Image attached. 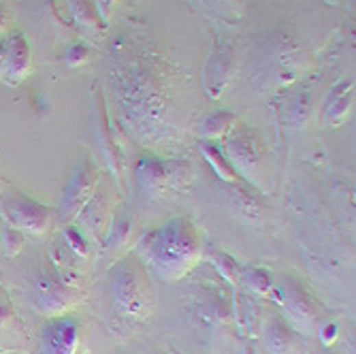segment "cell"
Listing matches in <instances>:
<instances>
[{"mask_svg":"<svg viewBox=\"0 0 356 354\" xmlns=\"http://www.w3.org/2000/svg\"><path fill=\"white\" fill-rule=\"evenodd\" d=\"M269 344H271L273 352H284L290 344V333L280 322H275L271 333H269Z\"/></svg>","mask_w":356,"mask_h":354,"instance_id":"obj_15","label":"cell"},{"mask_svg":"<svg viewBox=\"0 0 356 354\" xmlns=\"http://www.w3.org/2000/svg\"><path fill=\"white\" fill-rule=\"evenodd\" d=\"M0 215L7 222V226L17 228L22 233L38 235L43 233L49 222V209L28 199L26 194L9 190L0 196Z\"/></svg>","mask_w":356,"mask_h":354,"instance_id":"obj_2","label":"cell"},{"mask_svg":"<svg viewBox=\"0 0 356 354\" xmlns=\"http://www.w3.org/2000/svg\"><path fill=\"white\" fill-rule=\"evenodd\" d=\"M64 239H67V246H71V250L75 254H82V257H86L88 254V246H86V239H84V235L79 228L75 226H69L64 231Z\"/></svg>","mask_w":356,"mask_h":354,"instance_id":"obj_17","label":"cell"},{"mask_svg":"<svg viewBox=\"0 0 356 354\" xmlns=\"http://www.w3.org/2000/svg\"><path fill=\"white\" fill-rule=\"evenodd\" d=\"M109 194L111 190L103 184L96 186L94 194L90 196V201L84 205V209L77 213V220L84 224V228L92 235H98L101 231L107 228L111 220V203H109Z\"/></svg>","mask_w":356,"mask_h":354,"instance_id":"obj_7","label":"cell"},{"mask_svg":"<svg viewBox=\"0 0 356 354\" xmlns=\"http://www.w3.org/2000/svg\"><path fill=\"white\" fill-rule=\"evenodd\" d=\"M7 71V45L0 41V77Z\"/></svg>","mask_w":356,"mask_h":354,"instance_id":"obj_22","label":"cell"},{"mask_svg":"<svg viewBox=\"0 0 356 354\" xmlns=\"http://www.w3.org/2000/svg\"><path fill=\"white\" fill-rule=\"evenodd\" d=\"M226 152H228V163H230L233 171L256 184L259 173L263 169V161L259 158V152H256L254 143L248 139V137H233L228 141Z\"/></svg>","mask_w":356,"mask_h":354,"instance_id":"obj_6","label":"cell"},{"mask_svg":"<svg viewBox=\"0 0 356 354\" xmlns=\"http://www.w3.org/2000/svg\"><path fill=\"white\" fill-rule=\"evenodd\" d=\"M88 58V49L86 47H82V45H75V47H71L69 49V54H67V60L71 62V64H79V62H84Z\"/></svg>","mask_w":356,"mask_h":354,"instance_id":"obj_20","label":"cell"},{"mask_svg":"<svg viewBox=\"0 0 356 354\" xmlns=\"http://www.w3.org/2000/svg\"><path fill=\"white\" fill-rule=\"evenodd\" d=\"M230 124H233V117L230 115H226V113L215 115V117H211V120H207L205 134H209V137H222L230 128Z\"/></svg>","mask_w":356,"mask_h":354,"instance_id":"obj_16","label":"cell"},{"mask_svg":"<svg viewBox=\"0 0 356 354\" xmlns=\"http://www.w3.org/2000/svg\"><path fill=\"white\" fill-rule=\"evenodd\" d=\"M280 292L284 294L282 301L288 303V309L292 311V316H296V318H309V316H311V305H309V301L303 297V294H301L299 290L290 294L288 290L280 288Z\"/></svg>","mask_w":356,"mask_h":354,"instance_id":"obj_13","label":"cell"},{"mask_svg":"<svg viewBox=\"0 0 356 354\" xmlns=\"http://www.w3.org/2000/svg\"><path fill=\"white\" fill-rule=\"evenodd\" d=\"M5 24H7V11L0 7V30L5 28Z\"/></svg>","mask_w":356,"mask_h":354,"instance_id":"obj_24","label":"cell"},{"mask_svg":"<svg viewBox=\"0 0 356 354\" xmlns=\"http://www.w3.org/2000/svg\"><path fill=\"white\" fill-rule=\"evenodd\" d=\"M11 318V303L7 299V294L0 290V329H3Z\"/></svg>","mask_w":356,"mask_h":354,"instance_id":"obj_19","label":"cell"},{"mask_svg":"<svg viewBox=\"0 0 356 354\" xmlns=\"http://www.w3.org/2000/svg\"><path fill=\"white\" fill-rule=\"evenodd\" d=\"M139 182L143 188H150V190H161L165 188L169 182H171V171H169V165L165 163H158V161H143L141 167H139Z\"/></svg>","mask_w":356,"mask_h":354,"instance_id":"obj_9","label":"cell"},{"mask_svg":"<svg viewBox=\"0 0 356 354\" xmlns=\"http://www.w3.org/2000/svg\"><path fill=\"white\" fill-rule=\"evenodd\" d=\"M145 244L154 269L169 280L184 275L199 257V237L184 218H177L152 233Z\"/></svg>","mask_w":356,"mask_h":354,"instance_id":"obj_1","label":"cell"},{"mask_svg":"<svg viewBox=\"0 0 356 354\" xmlns=\"http://www.w3.org/2000/svg\"><path fill=\"white\" fill-rule=\"evenodd\" d=\"M30 69V49L22 36L15 34L7 43V71L9 82H19Z\"/></svg>","mask_w":356,"mask_h":354,"instance_id":"obj_8","label":"cell"},{"mask_svg":"<svg viewBox=\"0 0 356 354\" xmlns=\"http://www.w3.org/2000/svg\"><path fill=\"white\" fill-rule=\"evenodd\" d=\"M215 265L217 267H220V271L226 275V278L233 282V280H237V275H239V269H237V263L230 259V257H226V254H217V257H215Z\"/></svg>","mask_w":356,"mask_h":354,"instance_id":"obj_18","label":"cell"},{"mask_svg":"<svg viewBox=\"0 0 356 354\" xmlns=\"http://www.w3.org/2000/svg\"><path fill=\"white\" fill-rule=\"evenodd\" d=\"M320 335H322V340L327 342V344H331L333 342V338H337V324H327L324 329H322V333H320Z\"/></svg>","mask_w":356,"mask_h":354,"instance_id":"obj_21","label":"cell"},{"mask_svg":"<svg viewBox=\"0 0 356 354\" xmlns=\"http://www.w3.org/2000/svg\"><path fill=\"white\" fill-rule=\"evenodd\" d=\"M248 286L254 290V292H261V294H265L269 288H271V275L265 271V269H250L248 271Z\"/></svg>","mask_w":356,"mask_h":354,"instance_id":"obj_14","label":"cell"},{"mask_svg":"<svg viewBox=\"0 0 356 354\" xmlns=\"http://www.w3.org/2000/svg\"><path fill=\"white\" fill-rule=\"evenodd\" d=\"M96 5H98V11H101L103 17L107 19V17H109V11H111V5H113V0H96Z\"/></svg>","mask_w":356,"mask_h":354,"instance_id":"obj_23","label":"cell"},{"mask_svg":"<svg viewBox=\"0 0 356 354\" xmlns=\"http://www.w3.org/2000/svg\"><path fill=\"white\" fill-rule=\"evenodd\" d=\"M79 327L73 318L51 320L41 335V354H75Z\"/></svg>","mask_w":356,"mask_h":354,"instance_id":"obj_5","label":"cell"},{"mask_svg":"<svg viewBox=\"0 0 356 354\" xmlns=\"http://www.w3.org/2000/svg\"><path fill=\"white\" fill-rule=\"evenodd\" d=\"M71 305V297H69V292L64 288H58V286H47L41 294H38V299H36V307L38 311H43V314H60L64 311L67 307Z\"/></svg>","mask_w":356,"mask_h":354,"instance_id":"obj_10","label":"cell"},{"mask_svg":"<svg viewBox=\"0 0 356 354\" xmlns=\"http://www.w3.org/2000/svg\"><path fill=\"white\" fill-rule=\"evenodd\" d=\"M24 246V233L17 228H3L0 231V250L5 252V257H15Z\"/></svg>","mask_w":356,"mask_h":354,"instance_id":"obj_12","label":"cell"},{"mask_svg":"<svg viewBox=\"0 0 356 354\" xmlns=\"http://www.w3.org/2000/svg\"><path fill=\"white\" fill-rule=\"evenodd\" d=\"M141 273L128 269L115 282V299L126 314H141L150 301V286L141 282Z\"/></svg>","mask_w":356,"mask_h":354,"instance_id":"obj_4","label":"cell"},{"mask_svg":"<svg viewBox=\"0 0 356 354\" xmlns=\"http://www.w3.org/2000/svg\"><path fill=\"white\" fill-rule=\"evenodd\" d=\"M96 186H98V169L86 156V158L77 163L75 171L71 173L69 182H67L60 211H58L62 222H71L77 218V213L82 211L84 205L90 201V196L94 194Z\"/></svg>","mask_w":356,"mask_h":354,"instance_id":"obj_3","label":"cell"},{"mask_svg":"<svg viewBox=\"0 0 356 354\" xmlns=\"http://www.w3.org/2000/svg\"><path fill=\"white\" fill-rule=\"evenodd\" d=\"M203 154H205V158H207V163L211 165V169L215 171V175L220 177L222 182H228V184H233V182H237V173L233 171V167H230V163L224 158V156L217 152L213 145H205L203 148Z\"/></svg>","mask_w":356,"mask_h":354,"instance_id":"obj_11","label":"cell"}]
</instances>
